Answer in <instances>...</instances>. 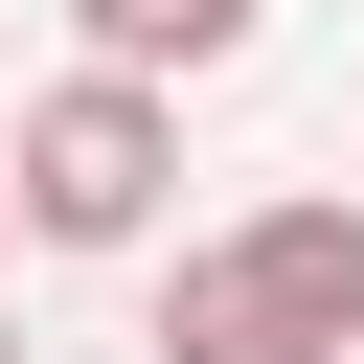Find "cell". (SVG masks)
Returning <instances> with one entry per match:
<instances>
[{"instance_id":"cell-1","label":"cell","mask_w":364,"mask_h":364,"mask_svg":"<svg viewBox=\"0 0 364 364\" xmlns=\"http://www.w3.org/2000/svg\"><path fill=\"white\" fill-rule=\"evenodd\" d=\"M159 273V364H364V205L296 182L228 250H136Z\"/></svg>"},{"instance_id":"cell-2","label":"cell","mask_w":364,"mask_h":364,"mask_svg":"<svg viewBox=\"0 0 364 364\" xmlns=\"http://www.w3.org/2000/svg\"><path fill=\"white\" fill-rule=\"evenodd\" d=\"M0 182H23V250H159V205H182V91L68 46V91L0 114Z\"/></svg>"},{"instance_id":"cell-3","label":"cell","mask_w":364,"mask_h":364,"mask_svg":"<svg viewBox=\"0 0 364 364\" xmlns=\"http://www.w3.org/2000/svg\"><path fill=\"white\" fill-rule=\"evenodd\" d=\"M250 23H273V0H68V46H91V68H159V91L250 68Z\"/></svg>"},{"instance_id":"cell-4","label":"cell","mask_w":364,"mask_h":364,"mask_svg":"<svg viewBox=\"0 0 364 364\" xmlns=\"http://www.w3.org/2000/svg\"><path fill=\"white\" fill-rule=\"evenodd\" d=\"M0 250H23V182H0Z\"/></svg>"},{"instance_id":"cell-5","label":"cell","mask_w":364,"mask_h":364,"mask_svg":"<svg viewBox=\"0 0 364 364\" xmlns=\"http://www.w3.org/2000/svg\"><path fill=\"white\" fill-rule=\"evenodd\" d=\"M0 364H23V318H0Z\"/></svg>"}]
</instances>
